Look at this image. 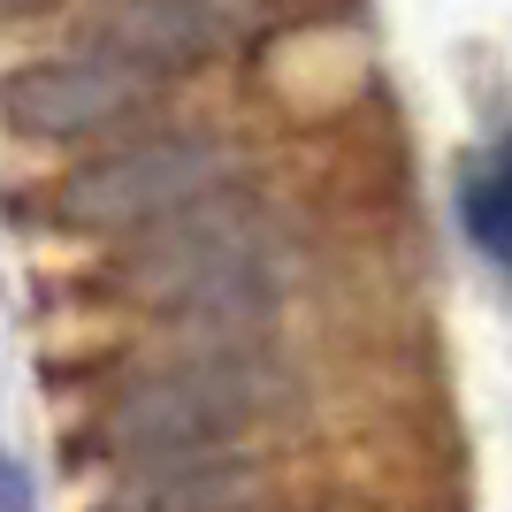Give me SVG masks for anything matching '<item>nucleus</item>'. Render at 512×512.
<instances>
[{
  "mask_svg": "<svg viewBox=\"0 0 512 512\" xmlns=\"http://www.w3.org/2000/svg\"><path fill=\"white\" fill-rule=\"evenodd\" d=\"M291 283H299V237L276 207L245 192L207 199V207L146 230L107 268L115 299L184 321H253L276 299H291Z\"/></svg>",
  "mask_w": 512,
  "mask_h": 512,
  "instance_id": "f257e3e1",
  "label": "nucleus"
},
{
  "mask_svg": "<svg viewBox=\"0 0 512 512\" xmlns=\"http://www.w3.org/2000/svg\"><path fill=\"white\" fill-rule=\"evenodd\" d=\"M291 398H299V375L283 367V352H268L260 337H214L123 383L100 406L85 444L107 459H130V467L237 451L245 428L276 421Z\"/></svg>",
  "mask_w": 512,
  "mask_h": 512,
  "instance_id": "f03ea898",
  "label": "nucleus"
},
{
  "mask_svg": "<svg viewBox=\"0 0 512 512\" xmlns=\"http://www.w3.org/2000/svg\"><path fill=\"white\" fill-rule=\"evenodd\" d=\"M237 184H245V146L214 138V130H169V138H146V146L69 169L46 199V214L85 237H130V230L146 237L176 214L207 207V199H230Z\"/></svg>",
  "mask_w": 512,
  "mask_h": 512,
  "instance_id": "7ed1b4c3",
  "label": "nucleus"
},
{
  "mask_svg": "<svg viewBox=\"0 0 512 512\" xmlns=\"http://www.w3.org/2000/svg\"><path fill=\"white\" fill-rule=\"evenodd\" d=\"M161 77L115 62V54H69V62H39L0 85V115L23 130V138H92V130H115L130 115H146Z\"/></svg>",
  "mask_w": 512,
  "mask_h": 512,
  "instance_id": "20e7f679",
  "label": "nucleus"
},
{
  "mask_svg": "<svg viewBox=\"0 0 512 512\" xmlns=\"http://www.w3.org/2000/svg\"><path fill=\"white\" fill-rule=\"evenodd\" d=\"M268 23V0H115L92 23V54L146 69V77H176L192 62L237 54Z\"/></svg>",
  "mask_w": 512,
  "mask_h": 512,
  "instance_id": "39448f33",
  "label": "nucleus"
},
{
  "mask_svg": "<svg viewBox=\"0 0 512 512\" xmlns=\"http://www.w3.org/2000/svg\"><path fill=\"white\" fill-rule=\"evenodd\" d=\"M276 505V467L253 451H199V459H153L130 467L100 512H268Z\"/></svg>",
  "mask_w": 512,
  "mask_h": 512,
  "instance_id": "423d86ee",
  "label": "nucleus"
},
{
  "mask_svg": "<svg viewBox=\"0 0 512 512\" xmlns=\"http://www.w3.org/2000/svg\"><path fill=\"white\" fill-rule=\"evenodd\" d=\"M459 214H467L474 245L512 268V138L497 153H482V161L459 176Z\"/></svg>",
  "mask_w": 512,
  "mask_h": 512,
  "instance_id": "0eeeda50",
  "label": "nucleus"
},
{
  "mask_svg": "<svg viewBox=\"0 0 512 512\" xmlns=\"http://www.w3.org/2000/svg\"><path fill=\"white\" fill-rule=\"evenodd\" d=\"M0 512H23V474L0 459Z\"/></svg>",
  "mask_w": 512,
  "mask_h": 512,
  "instance_id": "6e6552de",
  "label": "nucleus"
}]
</instances>
